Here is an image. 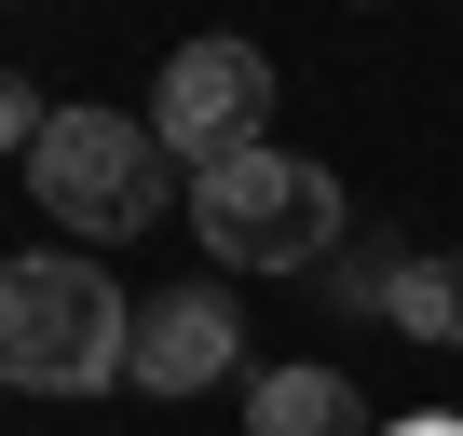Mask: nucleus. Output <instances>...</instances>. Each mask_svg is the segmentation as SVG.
Listing matches in <instances>:
<instances>
[{
    "instance_id": "1",
    "label": "nucleus",
    "mask_w": 463,
    "mask_h": 436,
    "mask_svg": "<svg viewBox=\"0 0 463 436\" xmlns=\"http://www.w3.org/2000/svg\"><path fill=\"white\" fill-rule=\"evenodd\" d=\"M123 341H137V300L96 260H69V246L0 260V382L14 395H96V382H123Z\"/></svg>"
},
{
    "instance_id": "2",
    "label": "nucleus",
    "mask_w": 463,
    "mask_h": 436,
    "mask_svg": "<svg viewBox=\"0 0 463 436\" xmlns=\"http://www.w3.org/2000/svg\"><path fill=\"white\" fill-rule=\"evenodd\" d=\"M191 232L218 273H314L341 246V177L300 150H246V164L191 177Z\"/></svg>"
},
{
    "instance_id": "3",
    "label": "nucleus",
    "mask_w": 463,
    "mask_h": 436,
    "mask_svg": "<svg viewBox=\"0 0 463 436\" xmlns=\"http://www.w3.org/2000/svg\"><path fill=\"white\" fill-rule=\"evenodd\" d=\"M28 191H42V218H69L82 246H123V232L164 218L177 164H164V137L137 109H55L42 150H28Z\"/></svg>"
},
{
    "instance_id": "4",
    "label": "nucleus",
    "mask_w": 463,
    "mask_h": 436,
    "mask_svg": "<svg viewBox=\"0 0 463 436\" xmlns=\"http://www.w3.org/2000/svg\"><path fill=\"white\" fill-rule=\"evenodd\" d=\"M150 137H164L177 177H218V164L273 150V55L260 42H177L164 82H150Z\"/></svg>"
},
{
    "instance_id": "5",
    "label": "nucleus",
    "mask_w": 463,
    "mask_h": 436,
    "mask_svg": "<svg viewBox=\"0 0 463 436\" xmlns=\"http://www.w3.org/2000/svg\"><path fill=\"white\" fill-rule=\"evenodd\" d=\"M232 355H246V314H232L218 287H164V300H137L123 382L137 395H204V382H232Z\"/></svg>"
},
{
    "instance_id": "6",
    "label": "nucleus",
    "mask_w": 463,
    "mask_h": 436,
    "mask_svg": "<svg viewBox=\"0 0 463 436\" xmlns=\"http://www.w3.org/2000/svg\"><path fill=\"white\" fill-rule=\"evenodd\" d=\"M246 436H382V422L341 368H273V382H246Z\"/></svg>"
},
{
    "instance_id": "7",
    "label": "nucleus",
    "mask_w": 463,
    "mask_h": 436,
    "mask_svg": "<svg viewBox=\"0 0 463 436\" xmlns=\"http://www.w3.org/2000/svg\"><path fill=\"white\" fill-rule=\"evenodd\" d=\"M382 314H395L409 341H463V246H422V260H395Z\"/></svg>"
},
{
    "instance_id": "8",
    "label": "nucleus",
    "mask_w": 463,
    "mask_h": 436,
    "mask_svg": "<svg viewBox=\"0 0 463 436\" xmlns=\"http://www.w3.org/2000/svg\"><path fill=\"white\" fill-rule=\"evenodd\" d=\"M42 123H55V109H42V96L14 82V69H0V150H14V164H28V150H42Z\"/></svg>"
},
{
    "instance_id": "9",
    "label": "nucleus",
    "mask_w": 463,
    "mask_h": 436,
    "mask_svg": "<svg viewBox=\"0 0 463 436\" xmlns=\"http://www.w3.org/2000/svg\"><path fill=\"white\" fill-rule=\"evenodd\" d=\"M395 436H463V422H436V409H422V422H395Z\"/></svg>"
}]
</instances>
